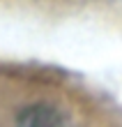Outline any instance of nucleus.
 Masks as SVG:
<instances>
[{"label": "nucleus", "mask_w": 122, "mask_h": 127, "mask_svg": "<svg viewBox=\"0 0 122 127\" xmlns=\"http://www.w3.org/2000/svg\"><path fill=\"white\" fill-rule=\"evenodd\" d=\"M23 127H58V120L49 113V111L35 109L30 116L23 118Z\"/></svg>", "instance_id": "f257e3e1"}]
</instances>
